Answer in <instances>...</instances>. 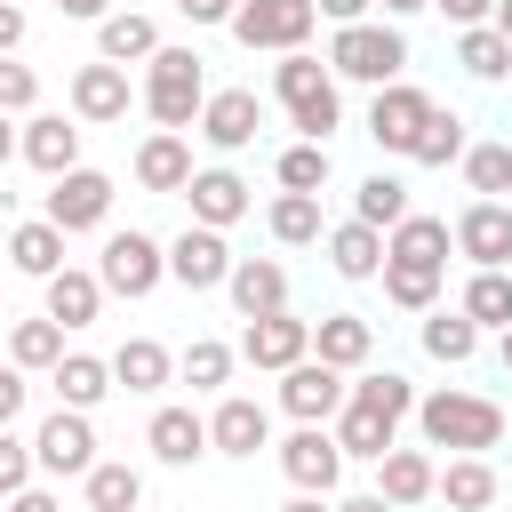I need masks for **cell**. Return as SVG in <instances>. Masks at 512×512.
<instances>
[{"mask_svg": "<svg viewBox=\"0 0 512 512\" xmlns=\"http://www.w3.org/2000/svg\"><path fill=\"white\" fill-rule=\"evenodd\" d=\"M272 96L288 104L296 136H312V144H328V136L344 128V96H336V72H328V56H312V48H288V56L272 64Z\"/></svg>", "mask_w": 512, "mask_h": 512, "instance_id": "obj_1", "label": "cell"}, {"mask_svg": "<svg viewBox=\"0 0 512 512\" xmlns=\"http://www.w3.org/2000/svg\"><path fill=\"white\" fill-rule=\"evenodd\" d=\"M408 416L424 424V448H456V456H488V448L504 440V408H496V400H480V392H456V384H440V392H424V400H416Z\"/></svg>", "mask_w": 512, "mask_h": 512, "instance_id": "obj_2", "label": "cell"}, {"mask_svg": "<svg viewBox=\"0 0 512 512\" xmlns=\"http://www.w3.org/2000/svg\"><path fill=\"white\" fill-rule=\"evenodd\" d=\"M328 72L336 80H360V88H384V80H408V32L384 16H360V24H336L328 40Z\"/></svg>", "mask_w": 512, "mask_h": 512, "instance_id": "obj_3", "label": "cell"}, {"mask_svg": "<svg viewBox=\"0 0 512 512\" xmlns=\"http://www.w3.org/2000/svg\"><path fill=\"white\" fill-rule=\"evenodd\" d=\"M136 104L160 120V128H192L200 120V104H208V72H200V48H152L144 56V88H136Z\"/></svg>", "mask_w": 512, "mask_h": 512, "instance_id": "obj_4", "label": "cell"}, {"mask_svg": "<svg viewBox=\"0 0 512 512\" xmlns=\"http://www.w3.org/2000/svg\"><path fill=\"white\" fill-rule=\"evenodd\" d=\"M96 280H104V296H152L160 280H168V248L152 240V232H104V256H96Z\"/></svg>", "mask_w": 512, "mask_h": 512, "instance_id": "obj_5", "label": "cell"}, {"mask_svg": "<svg viewBox=\"0 0 512 512\" xmlns=\"http://www.w3.org/2000/svg\"><path fill=\"white\" fill-rule=\"evenodd\" d=\"M312 24H320V8L312 0H240L232 8V40L256 56V48H272V56H288V48H304L312 40Z\"/></svg>", "mask_w": 512, "mask_h": 512, "instance_id": "obj_6", "label": "cell"}, {"mask_svg": "<svg viewBox=\"0 0 512 512\" xmlns=\"http://www.w3.org/2000/svg\"><path fill=\"white\" fill-rule=\"evenodd\" d=\"M64 240L72 232H96L104 216H112V176L104 168H64V176H48V208H40Z\"/></svg>", "mask_w": 512, "mask_h": 512, "instance_id": "obj_7", "label": "cell"}, {"mask_svg": "<svg viewBox=\"0 0 512 512\" xmlns=\"http://www.w3.org/2000/svg\"><path fill=\"white\" fill-rule=\"evenodd\" d=\"M88 464H96V424H88V408H56V416L32 432V472L80 480Z\"/></svg>", "mask_w": 512, "mask_h": 512, "instance_id": "obj_8", "label": "cell"}, {"mask_svg": "<svg viewBox=\"0 0 512 512\" xmlns=\"http://www.w3.org/2000/svg\"><path fill=\"white\" fill-rule=\"evenodd\" d=\"M304 352H312V320H296L288 304H280V312H256V320L240 328V360H248V368H264V376L296 368Z\"/></svg>", "mask_w": 512, "mask_h": 512, "instance_id": "obj_9", "label": "cell"}, {"mask_svg": "<svg viewBox=\"0 0 512 512\" xmlns=\"http://www.w3.org/2000/svg\"><path fill=\"white\" fill-rule=\"evenodd\" d=\"M448 232L456 256H472V272H512V200H472Z\"/></svg>", "mask_w": 512, "mask_h": 512, "instance_id": "obj_10", "label": "cell"}, {"mask_svg": "<svg viewBox=\"0 0 512 512\" xmlns=\"http://www.w3.org/2000/svg\"><path fill=\"white\" fill-rule=\"evenodd\" d=\"M280 472H288V488L328 496V488L344 480V448H336V432H328V424H296V432L280 440Z\"/></svg>", "mask_w": 512, "mask_h": 512, "instance_id": "obj_11", "label": "cell"}, {"mask_svg": "<svg viewBox=\"0 0 512 512\" xmlns=\"http://www.w3.org/2000/svg\"><path fill=\"white\" fill-rule=\"evenodd\" d=\"M424 112H432V96H424L416 80H384V88H376V104H368V136H376V152H400V160H408V144H416V128H424Z\"/></svg>", "mask_w": 512, "mask_h": 512, "instance_id": "obj_12", "label": "cell"}, {"mask_svg": "<svg viewBox=\"0 0 512 512\" xmlns=\"http://www.w3.org/2000/svg\"><path fill=\"white\" fill-rule=\"evenodd\" d=\"M224 272H232V248H224V232L216 224H184L176 240H168V280L176 288H224Z\"/></svg>", "mask_w": 512, "mask_h": 512, "instance_id": "obj_13", "label": "cell"}, {"mask_svg": "<svg viewBox=\"0 0 512 512\" xmlns=\"http://www.w3.org/2000/svg\"><path fill=\"white\" fill-rule=\"evenodd\" d=\"M280 408L296 416V424H328L336 408H344V368H328V360H296V368H280Z\"/></svg>", "mask_w": 512, "mask_h": 512, "instance_id": "obj_14", "label": "cell"}, {"mask_svg": "<svg viewBox=\"0 0 512 512\" xmlns=\"http://www.w3.org/2000/svg\"><path fill=\"white\" fill-rule=\"evenodd\" d=\"M128 104H136V88H128V64H80L72 72V120L80 128H104V120H128Z\"/></svg>", "mask_w": 512, "mask_h": 512, "instance_id": "obj_15", "label": "cell"}, {"mask_svg": "<svg viewBox=\"0 0 512 512\" xmlns=\"http://www.w3.org/2000/svg\"><path fill=\"white\" fill-rule=\"evenodd\" d=\"M192 128H200L216 152H248L256 128H264V104H256V88H208V104H200Z\"/></svg>", "mask_w": 512, "mask_h": 512, "instance_id": "obj_16", "label": "cell"}, {"mask_svg": "<svg viewBox=\"0 0 512 512\" xmlns=\"http://www.w3.org/2000/svg\"><path fill=\"white\" fill-rule=\"evenodd\" d=\"M256 448H272V416H264V400L224 392L216 416H208V456H256Z\"/></svg>", "mask_w": 512, "mask_h": 512, "instance_id": "obj_17", "label": "cell"}, {"mask_svg": "<svg viewBox=\"0 0 512 512\" xmlns=\"http://www.w3.org/2000/svg\"><path fill=\"white\" fill-rule=\"evenodd\" d=\"M16 152H24L40 176H64V168H80V120H64V112H32V120L16 128Z\"/></svg>", "mask_w": 512, "mask_h": 512, "instance_id": "obj_18", "label": "cell"}, {"mask_svg": "<svg viewBox=\"0 0 512 512\" xmlns=\"http://www.w3.org/2000/svg\"><path fill=\"white\" fill-rule=\"evenodd\" d=\"M184 200H192V224H216V232H232V224L256 208V200H248V184H240L232 168H192Z\"/></svg>", "mask_w": 512, "mask_h": 512, "instance_id": "obj_19", "label": "cell"}, {"mask_svg": "<svg viewBox=\"0 0 512 512\" xmlns=\"http://www.w3.org/2000/svg\"><path fill=\"white\" fill-rule=\"evenodd\" d=\"M224 296H232V312H240V320H256V312H280V304H288V272H280L272 256H232V272H224Z\"/></svg>", "mask_w": 512, "mask_h": 512, "instance_id": "obj_20", "label": "cell"}, {"mask_svg": "<svg viewBox=\"0 0 512 512\" xmlns=\"http://www.w3.org/2000/svg\"><path fill=\"white\" fill-rule=\"evenodd\" d=\"M136 184H144V192H184V184H192V144H184V128H152V136L136 144Z\"/></svg>", "mask_w": 512, "mask_h": 512, "instance_id": "obj_21", "label": "cell"}, {"mask_svg": "<svg viewBox=\"0 0 512 512\" xmlns=\"http://www.w3.org/2000/svg\"><path fill=\"white\" fill-rule=\"evenodd\" d=\"M320 240H328V272H336V280H376V272H384V232H376V224L344 216V224H328Z\"/></svg>", "mask_w": 512, "mask_h": 512, "instance_id": "obj_22", "label": "cell"}, {"mask_svg": "<svg viewBox=\"0 0 512 512\" xmlns=\"http://www.w3.org/2000/svg\"><path fill=\"white\" fill-rule=\"evenodd\" d=\"M368 352H376V328L360 320V312H320L312 320V360H328V368H368Z\"/></svg>", "mask_w": 512, "mask_h": 512, "instance_id": "obj_23", "label": "cell"}, {"mask_svg": "<svg viewBox=\"0 0 512 512\" xmlns=\"http://www.w3.org/2000/svg\"><path fill=\"white\" fill-rule=\"evenodd\" d=\"M448 248H456V232H448V216H400L392 232H384V256H400V264H432V272H448Z\"/></svg>", "mask_w": 512, "mask_h": 512, "instance_id": "obj_24", "label": "cell"}, {"mask_svg": "<svg viewBox=\"0 0 512 512\" xmlns=\"http://www.w3.org/2000/svg\"><path fill=\"white\" fill-rule=\"evenodd\" d=\"M40 288H48V320H56V328H96V312H104V280H96V272L64 264V272H48Z\"/></svg>", "mask_w": 512, "mask_h": 512, "instance_id": "obj_25", "label": "cell"}, {"mask_svg": "<svg viewBox=\"0 0 512 512\" xmlns=\"http://www.w3.org/2000/svg\"><path fill=\"white\" fill-rule=\"evenodd\" d=\"M144 440H152V456L160 464H200L208 456V416H192V408H152V424H144Z\"/></svg>", "mask_w": 512, "mask_h": 512, "instance_id": "obj_26", "label": "cell"}, {"mask_svg": "<svg viewBox=\"0 0 512 512\" xmlns=\"http://www.w3.org/2000/svg\"><path fill=\"white\" fill-rule=\"evenodd\" d=\"M432 472H440V464H432L424 448H400V440H392V448L376 456V496L408 512V504H424V496H432Z\"/></svg>", "mask_w": 512, "mask_h": 512, "instance_id": "obj_27", "label": "cell"}, {"mask_svg": "<svg viewBox=\"0 0 512 512\" xmlns=\"http://www.w3.org/2000/svg\"><path fill=\"white\" fill-rule=\"evenodd\" d=\"M152 48H160V24H152L144 8H112V16L96 24V56H104V64H144Z\"/></svg>", "mask_w": 512, "mask_h": 512, "instance_id": "obj_28", "label": "cell"}, {"mask_svg": "<svg viewBox=\"0 0 512 512\" xmlns=\"http://www.w3.org/2000/svg\"><path fill=\"white\" fill-rule=\"evenodd\" d=\"M168 376H176V352H168L160 336H128V344L112 352V384H120V392H160Z\"/></svg>", "mask_w": 512, "mask_h": 512, "instance_id": "obj_29", "label": "cell"}, {"mask_svg": "<svg viewBox=\"0 0 512 512\" xmlns=\"http://www.w3.org/2000/svg\"><path fill=\"white\" fill-rule=\"evenodd\" d=\"M48 384H56V408H96V400L112 392V360H96V352H64V360L48 368Z\"/></svg>", "mask_w": 512, "mask_h": 512, "instance_id": "obj_30", "label": "cell"}, {"mask_svg": "<svg viewBox=\"0 0 512 512\" xmlns=\"http://www.w3.org/2000/svg\"><path fill=\"white\" fill-rule=\"evenodd\" d=\"M8 264H16L24 280H48V272H64V232H56L48 216L16 224V232H8Z\"/></svg>", "mask_w": 512, "mask_h": 512, "instance_id": "obj_31", "label": "cell"}, {"mask_svg": "<svg viewBox=\"0 0 512 512\" xmlns=\"http://www.w3.org/2000/svg\"><path fill=\"white\" fill-rule=\"evenodd\" d=\"M392 440H400V424H392V416H376V408H360V400H344V408H336V448H344V456L376 464Z\"/></svg>", "mask_w": 512, "mask_h": 512, "instance_id": "obj_32", "label": "cell"}, {"mask_svg": "<svg viewBox=\"0 0 512 512\" xmlns=\"http://www.w3.org/2000/svg\"><path fill=\"white\" fill-rule=\"evenodd\" d=\"M432 496H448L456 512H488L496 504V464L488 456H456L448 472H432Z\"/></svg>", "mask_w": 512, "mask_h": 512, "instance_id": "obj_33", "label": "cell"}, {"mask_svg": "<svg viewBox=\"0 0 512 512\" xmlns=\"http://www.w3.org/2000/svg\"><path fill=\"white\" fill-rule=\"evenodd\" d=\"M416 336H424V352H432V360H448V368H464V360L480 352V328H472L464 312H448V304H432Z\"/></svg>", "mask_w": 512, "mask_h": 512, "instance_id": "obj_34", "label": "cell"}, {"mask_svg": "<svg viewBox=\"0 0 512 512\" xmlns=\"http://www.w3.org/2000/svg\"><path fill=\"white\" fill-rule=\"evenodd\" d=\"M80 480H88V512H136V504H144V472H136V464H104V456H96Z\"/></svg>", "mask_w": 512, "mask_h": 512, "instance_id": "obj_35", "label": "cell"}, {"mask_svg": "<svg viewBox=\"0 0 512 512\" xmlns=\"http://www.w3.org/2000/svg\"><path fill=\"white\" fill-rule=\"evenodd\" d=\"M408 160L416 168H448V160H464V112H424V128H416V144H408Z\"/></svg>", "mask_w": 512, "mask_h": 512, "instance_id": "obj_36", "label": "cell"}, {"mask_svg": "<svg viewBox=\"0 0 512 512\" xmlns=\"http://www.w3.org/2000/svg\"><path fill=\"white\" fill-rule=\"evenodd\" d=\"M264 224H272V240H280V248H312V240L328 232V224H320V192H280Z\"/></svg>", "mask_w": 512, "mask_h": 512, "instance_id": "obj_37", "label": "cell"}, {"mask_svg": "<svg viewBox=\"0 0 512 512\" xmlns=\"http://www.w3.org/2000/svg\"><path fill=\"white\" fill-rule=\"evenodd\" d=\"M344 400H360V408H376V416H408L416 408V384L400 376V368H360V384H344Z\"/></svg>", "mask_w": 512, "mask_h": 512, "instance_id": "obj_38", "label": "cell"}, {"mask_svg": "<svg viewBox=\"0 0 512 512\" xmlns=\"http://www.w3.org/2000/svg\"><path fill=\"white\" fill-rule=\"evenodd\" d=\"M456 312H464L472 328H512V272H472Z\"/></svg>", "mask_w": 512, "mask_h": 512, "instance_id": "obj_39", "label": "cell"}, {"mask_svg": "<svg viewBox=\"0 0 512 512\" xmlns=\"http://www.w3.org/2000/svg\"><path fill=\"white\" fill-rule=\"evenodd\" d=\"M352 216H360V224H376V232H392V224L408 216V184H400V176H384V168H376V176H360Z\"/></svg>", "mask_w": 512, "mask_h": 512, "instance_id": "obj_40", "label": "cell"}, {"mask_svg": "<svg viewBox=\"0 0 512 512\" xmlns=\"http://www.w3.org/2000/svg\"><path fill=\"white\" fill-rule=\"evenodd\" d=\"M376 280H384V296H392L400 312H432V304H440V272H432V264H400V256H384Z\"/></svg>", "mask_w": 512, "mask_h": 512, "instance_id": "obj_41", "label": "cell"}, {"mask_svg": "<svg viewBox=\"0 0 512 512\" xmlns=\"http://www.w3.org/2000/svg\"><path fill=\"white\" fill-rule=\"evenodd\" d=\"M176 376H184L192 392H224V384H232V344H216V336H192V344L176 352Z\"/></svg>", "mask_w": 512, "mask_h": 512, "instance_id": "obj_42", "label": "cell"}, {"mask_svg": "<svg viewBox=\"0 0 512 512\" xmlns=\"http://www.w3.org/2000/svg\"><path fill=\"white\" fill-rule=\"evenodd\" d=\"M456 64H464L472 80H504V72H512V48H504L496 24H464V32H456Z\"/></svg>", "mask_w": 512, "mask_h": 512, "instance_id": "obj_43", "label": "cell"}, {"mask_svg": "<svg viewBox=\"0 0 512 512\" xmlns=\"http://www.w3.org/2000/svg\"><path fill=\"white\" fill-rule=\"evenodd\" d=\"M328 168H336V160H328V144H312V136H304V144H288V152L272 160L280 192H328Z\"/></svg>", "mask_w": 512, "mask_h": 512, "instance_id": "obj_44", "label": "cell"}, {"mask_svg": "<svg viewBox=\"0 0 512 512\" xmlns=\"http://www.w3.org/2000/svg\"><path fill=\"white\" fill-rule=\"evenodd\" d=\"M8 360H16V368H56V360H64V328H56L48 312H40V320H16V328H8Z\"/></svg>", "mask_w": 512, "mask_h": 512, "instance_id": "obj_45", "label": "cell"}, {"mask_svg": "<svg viewBox=\"0 0 512 512\" xmlns=\"http://www.w3.org/2000/svg\"><path fill=\"white\" fill-rule=\"evenodd\" d=\"M464 184L480 200H504L512 192V144H464Z\"/></svg>", "mask_w": 512, "mask_h": 512, "instance_id": "obj_46", "label": "cell"}, {"mask_svg": "<svg viewBox=\"0 0 512 512\" xmlns=\"http://www.w3.org/2000/svg\"><path fill=\"white\" fill-rule=\"evenodd\" d=\"M32 96H40V80H32V64H16V56H0V112H32Z\"/></svg>", "mask_w": 512, "mask_h": 512, "instance_id": "obj_47", "label": "cell"}, {"mask_svg": "<svg viewBox=\"0 0 512 512\" xmlns=\"http://www.w3.org/2000/svg\"><path fill=\"white\" fill-rule=\"evenodd\" d=\"M32 480V440H16L8 424H0V496H16Z\"/></svg>", "mask_w": 512, "mask_h": 512, "instance_id": "obj_48", "label": "cell"}, {"mask_svg": "<svg viewBox=\"0 0 512 512\" xmlns=\"http://www.w3.org/2000/svg\"><path fill=\"white\" fill-rule=\"evenodd\" d=\"M16 416H24V368L0 360V424H16Z\"/></svg>", "mask_w": 512, "mask_h": 512, "instance_id": "obj_49", "label": "cell"}, {"mask_svg": "<svg viewBox=\"0 0 512 512\" xmlns=\"http://www.w3.org/2000/svg\"><path fill=\"white\" fill-rule=\"evenodd\" d=\"M432 8H440V16L456 24V32H464V24H488V16H496V0H432Z\"/></svg>", "mask_w": 512, "mask_h": 512, "instance_id": "obj_50", "label": "cell"}, {"mask_svg": "<svg viewBox=\"0 0 512 512\" xmlns=\"http://www.w3.org/2000/svg\"><path fill=\"white\" fill-rule=\"evenodd\" d=\"M232 8H240V0H176L184 24H232Z\"/></svg>", "mask_w": 512, "mask_h": 512, "instance_id": "obj_51", "label": "cell"}, {"mask_svg": "<svg viewBox=\"0 0 512 512\" xmlns=\"http://www.w3.org/2000/svg\"><path fill=\"white\" fill-rule=\"evenodd\" d=\"M8 512H64V504H56V488H40V480H24V488L8 496Z\"/></svg>", "mask_w": 512, "mask_h": 512, "instance_id": "obj_52", "label": "cell"}, {"mask_svg": "<svg viewBox=\"0 0 512 512\" xmlns=\"http://www.w3.org/2000/svg\"><path fill=\"white\" fill-rule=\"evenodd\" d=\"M24 48V0H0V56Z\"/></svg>", "mask_w": 512, "mask_h": 512, "instance_id": "obj_53", "label": "cell"}, {"mask_svg": "<svg viewBox=\"0 0 512 512\" xmlns=\"http://www.w3.org/2000/svg\"><path fill=\"white\" fill-rule=\"evenodd\" d=\"M312 8H320V16H328V24H360V16H368V8H376V0H312Z\"/></svg>", "mask_w": 512, "mask_h": 512, "instance_id": "obj_54", "label": "cell"}, {"mask_svg": "<svg viewBox=\"0 0 512 512\" xmlns=\"http://www.w3.org/2000/svg\"><path fill=\"white\" fill-rule=\"evenodd\" d=\"M56 8H64L72 24H104V16H112V0H56Z\"/></svg>", "mask_w": 512, "mask_h": 512, "instance_id": "obj_55", "label": "cell"}, {"mask_svg": "<svg viewBox=\"0 0 512 512\" xmlns=\"http://www.w3.org/2000/svg\"><path fill=\"white\" fill-rule=\"evenodd\" d=\"M328 512H400V504H384V496L368 488V496H344V504H328Z\"/></svg>", "mask_w": 512, "mask_h": 512, "instance_id": "obj_56", "label": "cell"}, {"mask_svg": "<svg viewBox=\"0 0 512 512\" xmlns=\"http://www.w3.org/2000/svg\"><path fill=\"white\" fill-rule=\"evenodd\" d=\"M376 8H384V16H392V24H400V16H424V8H432V0H376Z\"/></svg>", "mask_w": 512, "mask_h": 512, "instance_id": "obj_57", "label": "cell"}, {"mask_svg": "<svg viewBox=\"0 0 512 512\" xmlns=\"http://www.w3.org/2000/svg\"><path fill=\"white\" fill-rule=\"evenodd\" d=\"M16 160V112H0V168Z\"/></svg>", "mask_w": 512, "mask_h": 512, "instance_id": "obj_58", "label": "cell"}, {"mask_svg": "<svg viewBox=\"0 0 512 512\" xmlns=\"http://www.w3.org/2000/svg\"><path fill=\"white\" fill-rule=\"evenodd\" d=\"M280 512H328V504H320V496H312V488H296V496H288V504H280Z\"/></svg>", "mask_w": 512, "mask_h": 512, "instance_id": "obj_59", "label": "cell"}, {"mask_svg": "<svg viewBox=\"0 0 512 512\" xmlns=\"http://www.w3.org/2000/svg\"><path fill=\"white\" fill-rule=\"evenodd\" d=\"M496 32H504V48H512V0H496V16H488Z\"/></svg>", "mask_w": 512, "mask_h": 512, "instance_id": "obj_60", "label": "cell"}, {"mask_svg": "<svg viewBox=\"0 0 512 512\" xmlns=\"http://www.w3.org/2000/svg\"><path fill=\"white\" fill-rule=\"evenodd\" d=\"M496 360H504V368H512V328H496Z\"/></svg>", "mask_w": 512, "mask_h": 512, "instance_id": "obj_61", "label": "cell"}, {"mask_svg": "<svg viewBox=\"0 0 512 512\" xmlns=\"http://www.w3.org/2000/svg\"><path fill=\"white\" fill-rule=\"evenodd\" d=\"M0 512H8V496H0Z\"/></svg>", "mask_w": 512, "mask_h": 512, "instance_id": "obj_62", "label": "cell"}, {"mask_svg": "<svg viewBox=\"0 0 512 512\" xmlns=\"http://www.w3.org/2000/svg\"><path fill=\"white\" fill-rule=\"evenodd\" d=\"M0 200H8V192H0Z\"/></svg>", "mask_w": 512, "mask_h": 512, "instance_id": "obj_63", "label": "cell"}, {"mask_svg": "<svg viewBox=\"0 0 512 512\" xmlns=\"http://www.w3.org/2000/svg\"><path fill=\"white\" fill-rule=\"evenodd\" d=\"M488 512H496V504H488Z\"/></svg>", "mask_w": 512, "mask_h": 512, "instance_id": "obj_64", "label": "cell"}]
</instances>
